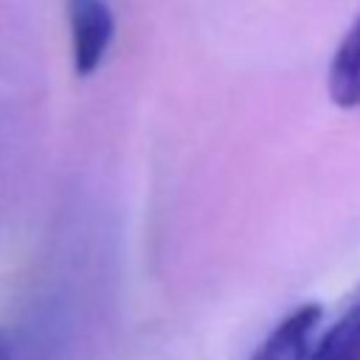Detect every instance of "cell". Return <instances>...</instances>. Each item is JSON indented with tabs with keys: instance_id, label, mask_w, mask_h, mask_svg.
Segmentation results:
<instances>
[{
	"instance_id": "cell-3",
	"label": "cell",
	"mask_w": 360,
	"mask_h": 360,
	"mask_svg": "<svg viewBox=\"0 0 360 360\" xmlns=\"http://www.w3.org/2000/svg\"><path fill=\"white\" fill-rule=\"evenodd\" d=\"M326 90H329V98L340 110L360 107V14L349 25V31L343 34V39L332 56Z\"/></svg>"
},
{
	"instance_id": "cell-5",
	"label": "cell",
	"mask_w": 360,
	"mask_h": 360,
	"mask_svg": "<svg viewBox=\"0 0 360 360\" xmlns=\"http://www.w3.org/2000/svg\"><path fill=\"white\" fill-rule=\"evenodd\" d=\"M0 360H14V354H11V343H8V338L0 332Z\"/></svg>"
},
{
	"instance_id": "cell-4",
	"label": "cell",
	"mask_w": 360,
	"mask_h": 360,
	"mask_svg": "<svg viewBox=\"0 0 360 360\" xmlns=\"http://www.w3.org/2000/svg\"><path fill=\"white\" fill-rule=\"evenodd\" d=\"M307 360H360V295L332 323L321 343L309 349Z\"/></svg>"
},
{
	"instance_id": "cell-2",
	"label": "cell",
	"mask_w": 360,
	"mask_h": 360,
	"mask_svg": "<svg viewBox=\"0 0 360 360\" xmlns=\"http://www.w3.org/2000/svg\"><path fill=\"white\" fill-rule=\"evenodd\" d=\"M321 318V304H301L264 338L250 360H307L312 349V332L318 329Z\"/></svg>"
},
{
	"instance_id": "cell-1",
	"label": "cell",
	"mask_w": 360,
	"mask_h": 360,
	"mask_svg": "<svg viewBox=\"0 0 360 360\" xmlns=\"http://www.w3.org/2000/svg\"><path fill=\"white\" fill-rule=\"evenodd\" d=\"M68 25H70V56L76 76H90L104 62L115 20L107 0H68Z\"/></svg>"
}]
</instances>
